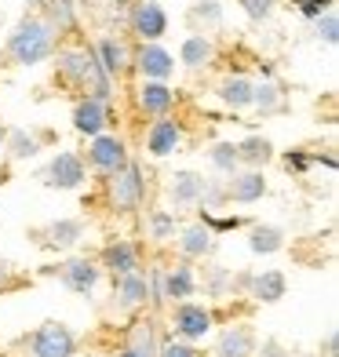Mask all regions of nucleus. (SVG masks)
I'll use <instances>...</instances> for the list:
<instances>
[{
	"label": "nucleus",
	"instance_id": "obj_1",
	"mask_svg": "<svg viewBox=\"0 0 339 357\" xmlns=\"http://www.w3.org/2000/svg\"><path fill=\"white\" fill-rule=\"evenodd\" d=\"M55 77L62 80L66 88L80 91V95H91V99H103L113 102V80L103 73L99 59H95L91 44H66V47H55Z\"/></svg>",
	"mask_w": 339,
	"mask_h": 357
},
{
	"label": "nucleus",
	"instance_id": "obj_2",
	"mask_svg": "<svg viewBox=\"0 0 339 357\" xmlns=\"http://www.w3.org/2000/svg\"><path fill=\"white\" fill-rule=\"evenodd\" d=\"M55 47H59V33H55V26L44 19L40 11L33 15H22L19 22H15V29L8 33L4 40V59H8V66H40V62H47L55 55Z\"/></svg>",
	"mask_w": 339,
	"mask_h": 357
},
{
	"label": "nucleus",
	"instance_id": "obj_3",
	"mask_svg": "<svg viewBox=\"0 0 339 357\" xmlns=\"http://www.w3.org/2000/svg\"><path fill=\"white\" fill-rule=\"evenodd\" d=\"M150 190H153L150 172L135 157L128 160L117 175L103 178V201H106V208H110L113 215H135V212H142V208H146Z\"/></svg>",
	"mask_w": 339,
	"mask_h": 357
},
{
	"label": "nucleus",
	"instance_id": "obj_4",
	"mask_svg": "<svg viewBox=\"0 0 339 357\" xmlns=\"http://www.w3.org/2000/svg\"><path fill=\"white\" fill-rule=\"evenodd\" d=\"M19 357H77L80 354V339L70 324L62 321H44L40 328L26 332L19 339Z\"/></svg>",
	"mask_w": 339,
	"mask_h": 357
},
{
	"label": "nucleus",
	"instance_id": "obj_5",
	"mask_svg": "<svg viewBox=\"0 0 339 357\" xmlns=\"http://www.w3.org/2000/svg\"><path fill=\"white\" fill-rule=\"evenodd\" d=\"M216 332V310L208 303L186 299V303H172L168 310V335L183 339V343H204L208 335Z\"/></svg>",
	"mask_w": 339,
	"mask_h": 357
},
{
	"label": "nucleus",
	"instance_id": "obj_6",
	"mask_svg": "<svg viewBox=\"0 0 339 357\" xmlns=\"http://www.w3.org/2000/svg\"><path fill=\"white\" fill-rule=\"evenodd\" d=\"M80 157H84V165L91 172V178H110V175H117L128 160H132V150H128V142L124 135L117 132H103V135H95L88 139V150H80Z\"/></svg>",
	"mask_w": 339,
	"mask_h": 357
},
{
	"label": "nucleus",
	"instance_id": "obj_7",
	"mask_svg": "<svg viewBox=\"0 0 339 357\" xmlns=\"http://www.w3.org/2000/svg\"><path fill=\"white\" fill-rule=\"evenodd\" d=\"M40 183L47 190L73 193V190L91 183V172L84 165V157H80V150H55L52 157H47V165L40 168Z\"/></svg>",
	"mask_w": 339,
	"mask_h": 357
},
{
	"label": "nucleus",
	"instance_id": "obj_8",
	"mask_svg": "<svg viewBox=\"0 0 339 357\" xmlns=\"http://www.w3.org/2000/svg\"><path fill=\"white\" fill-rule=\"evenodd\" d=\"M183 146H186V128H183V121H175L172 113L150 121L146 132H142V153L150 160H168L175 153H183Z\"/></svg>",
	"mask_w": 339,
	"mask_h": 357
},
{
	"label": "nucleus",
	"instance_id": "obj_9",
	"mask_svg": "<svg viewBox=\"0 0 339 357\" xmlns=\"http://www.w3.org/2000/svg\"><path fill=\"white\" fill-rule=\"evenodd\" d=\"M70 121H73V132L84 135V139H95L110 132L113 124H117V109L113 102H103V99H91V95H80L70 109Z\"/></svg>",
	"mask_w": 339,
	"mask_h": 357
},
{
	"label": "nucleus",
	"instance_id": "obj_10",
	"mask_svg": "<svg viewBox=\"0 0 339 357\" xmlns=\"http://www.w3.org/2000/svg\"><path fill=\"white\" fill-rule=\"evenodd\" d=\"M55 278L62 288H70L73 296H91L95 288H99L103 281V266H99V259H91V255H70V259H62L59 270H55Z\"/></svg>",
	"mask_w": 339,
	"mask_h": 357
},
{
	"label": "nucleus",
	"instance_id": "obj_11",
	"mask_svg": "<svg viewBox=\"0 0 339 357\" xmlns=\"http://www.w3.org/2000/svg\"><path fill=\"white\" fill-rule=\"evenodd\" d=\"M226 186V208H248V204H259L266 193H270V183H266V172L259 168H237L230 178H223Z\"/></svg>",
	"mask_w": 339,
	"mask_h": 357
},
{
	"label": "nucleus",
	"instance_id": "obj_12",
	"mask_svg": "<svg viewBox=\"0 0 339 357\" xmlns=\"http://www.w3.org/2000/svg\"><path fill=\"white\" fill-rule=\"evenodd\" d=\"M88 237V226L84 219H52V222H44L33 230V241L44 248V252H73L80 241Z\"/></svg>",
	"mask_w": 339,
	"mask_h": 357
},
{
	"label": "nucleus",
	"instance_id": "obj_13",
	"mask_svg": "<svg viewBox=\"0 0 339 357\" xmlns=\"http://www.w3.org/2000/svg\"><path fill=\"white\" fill-rule=\"evenodd\" d=\"M128 29L139 44H153L168 33V11L153 4V0H139V4H128Z\"/></svg>",
	"mask_w": 339,
	"mask_h": 357
},
{
	"label": "nucleus",
	"instance_id": "obj_14",
	"mask_svg": "<svg viewBox=\"0 0 339 357\" xmlns=\"http://www.w3.org/2000/svg\"><path fill=\"white\" fill-rule=\"evenodd\" d=\"M113 306H117L121 314H128V317L150 310V281H146V270H135V273H124V278H113Z\"/></svg>",
	"mask_w": 339,
	"mask_h": 357
},
{
	"label": "nucleus",
	"instance_id": "obj_15",
	"mask_svg": "<svg viewBox=\"0 0 339 357\" xmlns=\"http://www.w3.org/2000/svg\"><path fill=\"white\" fill-rule=\"evenodd\" d=\"M132 70L142 80H165V84H168V80L175 77V55L160 40L139 44V47H132Z\"/></svg>",
	"mask_w": 339,
	"mask_h": 357
},
{
	"label": "nucleus",
	"instance_id": "obj_16",
	"mask_svg": "<svg viewBox=\"0 0 339 357\" xmlns=\"http://www.w3.org/2000/svg\"><path fill=\"white\" fill-rule=\"evenodd\" d=\"M201 193H204V175L193 172V168H179L168 175L165 183V197L172 212H193L201 204Z\"/></svg>",
	"mask_w": 339,
	"mask_h": 357
},
{
	"label": "nucleus",
	"instance_id": "obj_17",
	"mask_svg": "<svg viewBox=\"0 0 339 357\" xmlns=\"http://www.w3.org/2000/svg\"><path fill=\"white\" fill-rule=\"evenodd\" d=\"M160 284H165V303H186L197 296L201 288V273L193 263H186V259H175L172 266H160Z\"/></svg>",
	"mask_w": 339,
	"mask_h": 357
},
{
	"label": "nucleus",
	"instance_id": "obj_18",
	"mask_svg": "<svg viewBox=\"0 0 339 357\" xmlns=\"http://www.w3.org/2000/svg\"><path fill=\"white\" fill-rule=\"evenodd\" d=\"M99 266H103V273H110V278L135 273V270H142V248L128 237H113L99 252Z\"/></svg>",
	"mask_w": 339,
	"mask_h": 357
},
{
	"label": "nucleus",
	"instance_id": "obj_19",
	"mask_svg": "<svg viewBox=\"0 0 339 357\" xmlns=\"http://www.w3.org/2000/svg\"><path fill=\"white\" fill-rule=\"evenodd\" d=\"M255 328L252 321H230L216 332V343H212V357H252L255 354Z\"/></svg>",
	"mask_w": 339,
	"mask_h": 357
},
{
	"label": "nucleus",
	"instance_id": "obj_20",
	"mask_svg": "<svg viewBox=\"0 0 339 357\" xmlns=\"http://www.w3.org/2000/svg\"><path fill=\"white\" fill-rule=\"evenodd\" d=\"M175 248H179V259H186V263H201V259H212V252H216V245H219V237L208 230L204 222H186V226H179V234H175V241H172Z\"/></svg>",
	"mask_w": 339,
	"mask_h": 357
},
{
	"label": "nucleus",
	"instance_id": "obj_21",
	"mask_svg": "<svg viewBox=\"0 0 339 357\" xmlns=\"http://www.w3.org/2000/svg\"><path fill=\"white\" fill-rule=\"evenodd\" d=\"M175 102H179V95H175L172 84H165V80H142L139 91H135V106L142 117H168V113L175 109Z\"/></svg>",
	"mask_w": 339,
	"mask_h": 357
},
{
	"label": "nucleus",
	"instance_id": "obj_22",
	"mask_svg": "<svg viewBox=\"0 0 339 357\" xmlns=\"http://www.w3.org/2000/svg\"><path fill=\"white\" fill-rule=\"evenodd\" d=\"M95 59H99V66L110 80H121L124 73H132V44L121 40V37H99L91 44Z\"/></svg>",
	"mask_w": 339,
	"mask_h": 357
},
{
	"label": "nucleus",
	"instance_id": "obj_23",
	"mask_svg": "<svg viewBox=\"0 0 339 357\" xmlns=\"http://www.w3.org/2000/svg\"><path fill=\"white\" fill-rule=\"evenodd\" d=\"M179 212H172V208L165 204H153V208H142V234H146V241H153V245H172L175 234H179Z\"/></svg>",
	"mask_w": 339,
	"mask_h": 357
},
{
	"label": "nucleus",
	"instance_id": "obj_24",
	"mask_svg": "<svg viewBox=\"0 0 339 357\" xmlns=\"http://www.w3.org/2000/svg\"><path fill=\"white\" fill-rule=\"evenodd\" d=\"M252 88H255L252 77H245V73H226L219 84H216V99L230 109V113H245V109H252Z\"/></svg>",
	"mask_w": 339,
	"mask_h": 357
},
{
	"label": "nucleus",
	"instance_id": "obj_25",
	"mask_svg": "<svg viewBox=\"0 0 339 357\" xmlns=\"http://www.w3.org/2000/svg\"><path fill=\"white\" fill-rule=\"evenodd\" d=\"M245 296L252 303H281L288 296V278L285 270H252V281H248V291Z\"/></svg>",
	"mask_w": 339,
	"mask_h": 357
},
{
	"label": "nucleus",
	"instance_id": "obj_26",
	"mask_svg": "<svg viewBox=\"0 0 339 357\" xmlns=\"http://www.w3.org/2000/svg\"><path fill=\"white\" fill-rule=\"evenodd\" d=\"M216 55H219V47L208 33H190L179 44V62L186 70H208L216 62Z\"/></svg>",
	"mask_w": 339,
	"mask_h": 357
},
{
	"label": "nucleus",
	"instance_id": "obj_27",
	"mask_svg": "<svg viewBox=\"0 0 339 357\" xmlns=\"http://www.w3.org/2000/svg\"><path fill=\"white\" fill-rule=\"evenodd\" d=\"M160 343H165V335L157 332V324H153L150 310H146V317H139V314H135L132 324H128V343H124V347H132V350L146 354V357H157Z\"/></svg>",
	"mask_w": 339,
	"mask_h": 357
},
{
	"label": "nucleus",
	"instance_id": "obj_28",
	"mask_svg": "<svg viewBox=\"0 0 339 357\" xmlns=\"http://www.w3.org/2000/svg\"><path fill=\"white\" fill-rule=\"evenodd\" d=\"M47 132H29V128H8L4 135V153L11 160H33L44 150Z\"/></svg>",
	"mask_w": 339,
	"mask_h": 357
},
{
	"label": "nucleus",
	"instance_id": "obj_29",
	"mask_svg": "<svg viewBox=\"0 0 339 357\" xmlns=\"http://www.w3.org/2000/svg\"><path fill=\"white\" fill-rule=\"evenodd\" d=\"M288 245V234L273 222H248V248L252 255H278Z\"/></svg>",
	"mask_w": 339,
	"mask_h": 357
},
{
	"label": "nucleus",
	"instance_id": "obj_30",
	"mask_svg": "<svg viewBox=\"0 0 339 357\" xmlns=\"http://www.w3.org/2000/svg\"><path fill=\"white\" fill-rule=\"evenodd\" d=\"M237 157H241V168H259V172H266V165L278 157V150H273V142H270L266 135L252 132V135H245V139L237 142Z\"/></svg>",
	"mask_w": 339,
	"mask_h": 357
},
{
	"label": "nucleus",
	"instance_id": "obj_31",
	"mask_svg": "<svg viewBox=\"0 0 339 357\" xmlns=\"http://www.w3.org/2000/svg\"><path fill=\"white\" fill-rule=\"evenodd\" d=\"M193 212H197V222H204L216 237L234 234V230H248V222H252L248 215H237L234 208H223V212H201V208H193Z\"/></svg>",
	"mask_w": 339,
	"mask_h": 357
},
{
	"label": "nucleus",
	"instance_id": "obj_32",
	"mask_svg": "<svg viewBox=\"0 0 339 357\" xmlns=\"http://www.w3.org/2000/svg\"><path fill=\"white\" fill-rule=\"evenodd\" d=\"M186 22L193 26V33H212L223 26V4L219 0H197V4H190Z\"/></svg>",
	"mask_w": 339,
	"mask_h": 357
},
{
	"label": "nucleus",
	"instance_id": "obj_33",
	"mask_svg": "<svg viewBox=\"0 0 339 357\" xmlns=\"http://www.w3.org/2000/svg\"><path fill=\"white\" fill-rule=\"evenodd\" d=\"M252 109L259 113V117H273V113L285 109V91L273 84V80H259V84L252 88Z\"/></svg>",
	"mask_w": 339,
	"mask_h": 357
},
{
	"label": "nucleus",
	"instance_id": "obj_34",
	"mask_svg": "<svg viewBox=\"0 0 339 357\" xmlns=\"http://www.w3.org/2000/svg\"><path fill=\"white\" fill-rule=\"evenodd\" d=\"M208 168H212L219 178H230L241 168L237 142H212V146H208Z\"/></svg>",
	"mask_w": 339,
	"mask_h": 357
},
{
	"label": "nucleus",
	"instance_id": "obj_35",
	"mask_svg": "<svg viewBox=\"0 0 339 357\" xmlns=\"http://www.w3.org/2000/svg\"><path fill=\"white\" fill-rule=\"evenodd\" d=\"M40 15L55 26V33H59V37H62V33H70V29L77 26V8H73V0H44Z\"/></svg>",
	"mask_w": 339,
	"mask_h": 357
},
{
	"label": "nucleus",
	"instance_id": "obj_36",
	"mask_svg": "<svg viewBox=\"0 0 339 357\" xmlns=\"http://www.w3.org/2000/svg\"><path fill=\"white\" fill-rule=\"evenodd\" d=\"M204 296L230 299L234 296V270L230 266H204Z\"/></svg>",
	"mask_w": 339,
	"mask_h": 357
},
{
	"label": "nucleus",
	"instance_id": "obj_37",
	"mask_svg": "<svg viewBox=\"0 0 339 357\" xmlns=\"http://www.w3.org/2000/svg\"><path fill=\"white\" fill-rule=\"evenodd\" d=\"M314 37H317V40H325L329 47L339 44V15H336V8L325 11L321 19H314Z\"/></svg>",
	"mask_w": 339,
	"mask_h": 357
},
{
	"label": "nucleus",
	"instance_id": "obj_38",
	"mask_svg": "<svg viewBox=\"0 0 339 357\" xmlns=\"http://www.w3.org/2000/svg\"><path fill=\"white\" fill-rule=\"evenodd\" d=\"M157 357H204V350H201V347H193V343H183V339L165 335V343H160Z\"/></svg>",
	"mask_w": 339,
	"mask_h": 357
},
{
	"label": "nucleus",
	"instance_id": "obj_39",
	"mask_svg": "<svg viewBox=\"0 0 339 357\" xmlns=\"http://www.w3.org/2000/svg\"><path fill=\"white\" fill-rule=\"evenodd\" d=\"M281 165L292 175H306L314 168V160H310V150H288V153H281Z\"/></svg>",
	"mask_w": 339,
	"mask_h": 357
},
{
	"label": "nucleus",
	"instance_id": "obj_40",
	"mask_svg": "<svg viewBox=\"0 0 339 357\" xmlns=\"http://www.w3.org/2000/svg\"><path fill=\"white\" fill-rule=\"evenodd\" d=\"M288 4H292L299 15H303V19H321V15H325V11H332L336 8V0H288Z\"/></svg>",
	"mask_w": 339,
	"mask_h": 357
},
{
	"label": "nucleus",
	"instance_id": "obj_41",
	"mask_svg": "<svg viewBox=\"0 0 339 357\" xmlns=\"http://www.w3.org/2000/svg\"><path fill=\"white\" fill-rule=\"evenodd\" d=\"M237 4H241V11H245L252 22H266L273 15V8H278V0H237Z\"/></svg>",
	"mask_w": 339,
	"mask_h": 357
},
{
	"label": "nucleus",
	"instance_id": "obj_42",
	"mask_svg": "<svg viewBox=\"0 0 339 357\" xmlns=\"http://www.w3.org/2000/svg\"><path fill=\"white\" fill-rule=\"evenodd\" d=\"M252 357H292V354H288L278 339H263V343H255V354Z\"/></svg>",
	"mask_w": 339,
	"mask_h": 357
},
{
	"label": "nucleus",
	"instance_id": "obj_43",
	"mask_svg": "<svg viewBox=\"0 0 339 357\" xmlns=\"http://www.w3.org/2000/svg\"><path fill=\"white\" fill-rule=\"evenodd\" d=\"M310 160H314V165H325L329 172H336V168H339V160H336V153H310Z\"/></svg>",
	"mask_w": 339,
	"mask_h": 357
},
{
	"label": "nucleus",
	"instance_id": "obj_44",
	"mask_svg": "<svg viewBox=\"0 0 339 357\" xmlns=\"http://www.w3.org/2000/svg\"><path fill=\"white\" fill-rule=\"evenodd\" d=\"M15 281V266L8 263V259H0V288H8Z\"/></svg>",
	"mask_w": 339,
	"mask_h": 357
},
{
	"label": "nucleus",
	"instance_id": "obj_45",
	"mask_svg": "<svg viewBox=\"0 0 339 357\" xmlns=\"http://www.w3.org/2000/svg\"><path fill=\"white\" fill-rule=\"evenodd\" d=\"M325 350H329V354H336V350H339V335H336V332H329V339H325Z\"/></svg>",
	"mask_w": 339,
	"mask_h": 357
},
{
	"label": "nucleus",
	"instance_id": "obj_46",
	"mask_svg": "<svg viewBox=\"0 0 339 357\" xmlns=\"http://www.w3.org/2000/svg\"><path fill=\"white\" fill-rule=\"evenodd\" d=\"M113 357H146V354H139V350H132V347H121Z\"/></svg>",
	"mask_w": 339,
	"mask_h": 357
},
{
	"label": "nucleus",
	"instance_id": "obj_47",
	"mask_svg": "<svg viewBox=\"0 0 339 357\" xmlns=\"http://www.w3.org/2000/svg\"><path fill=\"white\" fill-rule=\"evenodd\" d=\"M26 4L33 8V11H40V8H44V0H26Z\"/></svg>",
	"mask_w": 339,
	"mask_h": 357
},
{
	"label": "nucleus",
	"instance_id": "obj_48",
	"mask_svg": "<svg viewBox=\"0 0 339 357\" xmlns=\"http://www.w3.org/2000/svg\"><path fill=\"white\" fill-rule=\"evenodd\" d=\"M4 135H8V128L0 124V153H4Z\"/></svg>",
	"mask_w": 339,
	"mask_h": 357
},
{
	"label": "nucleus",
	"instance_id": "obj_49",
	"mask_svg": "<svg viewBox=\"0 0 339 357\" xmlns=\"http://www.w3.org/2000/svg\"><path fill=\"white\" fill-rule=\"evenodd\" d=\"M325 357H339V354H325Z\"/></svg>",
	"mask_w": 339,
	"mask_h": 357
},
{
	"label": "nucleus",
	"instance_id": "obj_50",
	"mask_svg": "<svg viewBox=\"0 0 339 357\" xmlns=\"http://www.w3.org/2000/svg\"><path fill=\"white\" fill-rule=\"evenodd\" d=\"M117 4H128V0H117Z\"/></svg>",
	"mask_w": 339,
	"mask_h": 357
},
{
	"label": "nucleus",
	"instance_id": "obj_51",
	"mask_svg": "<svg viewBox=\"0 0 339 357\" xmlns=\"http://www.w3.org/2000/svg\"><path fill=\"white\" fill-rule=\"evenodd\" d=\"M0 29H4V19H0Z\"/></svg>",
	"mask_w": 339,
	"mask_h": 357
},
{
	"label": "nucleus",
	"instance_id": "obj_52",
	"mask_svg": "<svg viewBox=\"0 0 339 357\" xmlns=\"http://www.w3.org/2000/svg\"><path fill=\"white\" fill-rule=\"evenodd\" d=\"M84 357H95V354H84Z\"/></svg>",
	"mask_w": 339,
	"mask_h": 357
},
{
	"label": "nucleus",
	"instance_id": "obj_53",
	"mask_svg": "<svg viewBox=\"0 0 339 357\" xmlns=\"http://www.w3.org/2000/svg\"><path fill=\"white\" fill-rule=\"evenodd\" d=\"M303 357H310V354H303Z\"/></svg>",
	"mask_w": 339,
	"mask_h": 357
},
{
	"label": "nucleus",
	"instance_id": "obj_54",
	"mask_svg": "<svg viewBox=\"0 0 339 357\" xmlns=\"http://www.w3.org/2000/svg\"><path fill=\"white\" fill-rule=\"evenodd\" d=\"M153 4H157V0H153Z\"/></svg>",
	"mask_w": 339,
	"mask_h": 357
}]
</instances>
